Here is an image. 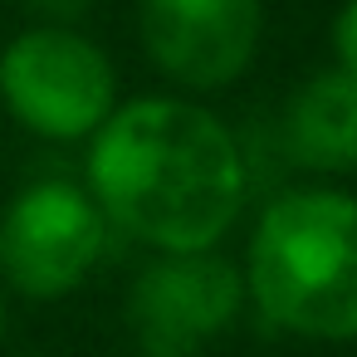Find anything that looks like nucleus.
I'll use <instances>...</instances> for the list:
<instances>
[{"instance_id": "obj_6", "label": "nucleus", "mask_w": 357, "mask_h": 357, "mask_svg": "<svg viewBox=\"0 0 357 357\" xmlns=\"http://www.w3.org/2000/svg\"><path fill=\"white\" fill-rule=\"evenodd\" d=\"M259 0H142L147 59L181 89L235 84L259 50Z\"/></svg>"}, {"instance_id": "obj_4", "label": "nucleus", "mask_w": 357, "mask_h": 357, "mask_svg": "<svg viewBox=\"0 0 357 357\" xmlns=\"http://www.w3.org/2000/svg\"><path fill=\"white\" fill-rule=\"evenodd\" d=\"M108 220L79 181H35L0 211V279L25 298H64L98 264Z\"/></svg>"}, {"instance_id": "obj_9", "label": "nucleus", "mask_w": 357, "mask_h": 357, "mask_svg": "<svg viewBox=\"0 0 357 357\" xmlns=\"http://www.w3.org/2000/svg\"><path fill=\"white\" fill-rule=\"evenodd\" d=\"M30 6H35L50 25H69V20H79V15L89 10V0H30Z\"/></svg>"}, {"instance_id": "obj_7", "label": "nucleus", "mask_w": 357, "mask_h": 357, "mask_svg": "<svg viewBox=\"0 0 357 357\" xmlns=\"http://www.w3.org/2000/svg\"><path fill=\"white\" fill-rule=\"evenodd\" d=\"M284 147L303 172H357V74L323 69L303 79L284 108Z\"/></svg>"}, {"instance_id": "obj_2", "label": "nucleus", "mask_w": 357, "mask_h": 357, "mask_svg": "<svg viewBox=\"0 0 357 357\" xmlns=\"http://www.w3.org/2000/svg\"><path fill=\"white\" fill-rule=\"evenodd\" d=\"M245 294L264 323L313 337H357V196L308 186L279 196L250 240Z\"/></svg>"}, {"instance_id": "obj_1", "label": "nucleus", "mask_w": 357, "mask_h": 357, "mask_svg": "<svg viewBox=\"0 0 357 357\" xmlns=\"http://www.w3.org/2000/svg\"><path fill=\"white\" fill-rule=\"evenodd\" d=\"M89 196L152 250H215L245 201L230 128L186 98H132L89 137Z\"/></svg>"}, {"instance_id": "obj_10", "label": "nucleus", "mask_w": 357, "mask_h": 357, "mask_svg": "<svg viewBox=\"0 0 357 357\" xmlns=\"http://www.w3.org/2000/svg\"><path fill=\"white\" fill-rule=\"evenodd\" d=\"M0 337H6V294H0Z\"/></svg>"}, {"instance_id": "obj_5", "label": "nucleus", "mask_w": 357, "mask_h": 357, "mask_svg": "<svg viewBox=\"0 0 357 357\" xmlns=\"http://www.w3.org/2000/svg\"><path fill=\"white\" fill-rule=\"evenodd\" d=\"M245 303V274L215 250H167L132 284L128 318L142 357H196Z\"/></svg>"}, {"instance_id": "obj_3", "label": "nucleus", "mask_w": 357, "mask_h": 357, "mask_svg": "<svg viewBox=\"0 0 357 357\" xmlns=\"http://www.w3.org/2000/svg\"><path fill=\"white\" fill-rule=\"evenodd\" d=\"M0 98L30 132L79 142L113 113L118 79L93 40L69 25H40L0 50Z\"/></svg>"}, {"instance_id": "obj_8", "label": "nucleus", "mask_w": 357, "mask_h": 357, "mask_svg": "<svg viewBox=\"0 0 357 357\" xmlns=\"http://www.w3.org/2000/svg\"><path fill=\"white\" fill-rule=\"evenodd\" d=\"M333 54H337V69L357 74V0H347L333 20Z\"/></svg>"}]
</instances>
